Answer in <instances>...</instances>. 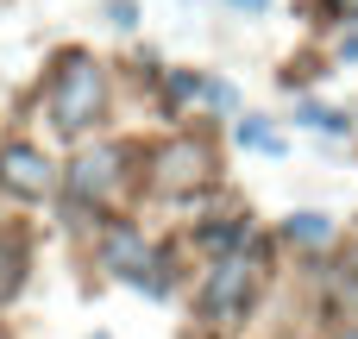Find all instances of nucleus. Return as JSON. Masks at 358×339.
Instances as JSON below:
<instances>
[{"label":"nucleus","mask_w":358,"mask_h":339,"mask_svg":"<svg viewBox=\"0 0 358 339\" xmlns=\"http://www.w3.org/2000/svg\"><path fill=\"white\" fill-rule=\"evenodd\" d=\"M101 101H107L101 69H94L88 57H69V63L57 69V88H50V120H57L63 132H88V120L101 113Z\"/></svg>","instance_id":"obj_1"},{"label":"nucleus","mask_w":358,"mask_h":339,"mask_svg":"<svg viewBox=\"0 0 358 339\" xmlns=\"http://www.w3.org/2000/svg\"><path fill=\"white\" fill-rule=\"evenodd\" d=\"M252 289H258L252 258H220V264L208 271V283H201V315H208L214 327H227V321H239V315H245Z\"/></svg>","instance_id":"obj_2"},{"label":"nucleus","mask_w":358,"mask_h":339,"mask_svg":"<svg viewBox=\"0 0 358 339\" xmlns=\"http://www.w3.org/2000/svg\"><path fill=\"white\" fill-rule=\"evenodd\" d=\"M50 182H57V170H50V157L38 145H6L0 151V189L38 201V195H50Z\"/></svg>","instance_id":"obj_3"},{"label":"nucleus","mask_w":358,"mask_h":339,"mask_svg":"<svg viewBox=\"0 0 358 339\" xmlns=\"http://www.w3.org/2000/svg\"><path fill=\"white\" fill-rule=\"evenodd\" d=\"M113 182H120V151H113V145L82 151V157L69 164V195H76V201H101V195H113Z\"/></svg>","instance_id":"obj_4"},{"label":"nucleus","mask_w":358,"mask_h":339,"mask_svg":"<svg viewBox=\"0 0 358 339\" xmlns=\"http://www.w3.org/2000/svg\"><path fill=\"white\" fill-rule=\"evenodd\" d=\"M195 182H208V151L195 138L164 145L157 151V189H195Z\"/></svg>","instance_id":"obj_5"},{"label":"nucleus","mask_w":358,"mask_h":339,"mask_svg":"<svg viewBox=\"0 0 358 339\" xmlns=\"http://www.w3.org/2000/svg\"><path fill=\"white\" fill-rule=\"evenodd\" d=\"M107 264H113L120 277H132L138 289H145V271H157V264H151V252H145L132 233H113V239H107Z\"/></svg>","instance_id":"obj_6"},{"label":"nucleus","mask_w":358,"mask_h":339,"mask_svg":"<svg viewBox=\"0 0 358 339\" xmlns=\"http://www.w3.org/2000/svg\"><path fill=\"white\" fill-rule=\"evenodd\" d=\"M289 239H296V245H327V239H334V220H327V214H296V220H289Z\"/></svg>","instance_id":"obj_7"},{"label":"nucleus","mask_w":358,"mask_h":339,"mask_svg":"<svg viewBox=\"0 0 358 339\" xmlns=\"http://www.w3.org/2000/svg\"><path fill=\"white\" fill-rule=\"evenodd\" d=\"M19 277H25V252H19L13 239H0V302L19 289Z\"/></svg>","instance_id":"obj_8"},{"label":"nucleus","mask_w":358,"mask_h":339,"mask_svg":"<svg viewBox=\"0 0 358 339\" xmlns=\"http://www.w3.org/2000/svg\"><path fill=\"white\" fill-rule=\"evenodd\" d=\"M239 145H245V151H283V138H277L264 120H239Z\"/></svg>","instance_id":"obj_9"},{"label":"nucleus","mask_w":358,"mask_h":339,"mask_svg":"<svg viewBox=\"0 0 358 339\" xmlns=\"http://www.w3.org/2000/svg\"><path fill=\"white\" fill-rule=\"evenodd\" d=\"M302 126H315V132H346V120H340L334 107H302Z\"/></svg>","instance_id":"obj_10"},{"label":"nucleus","mask_w":358,"mask_h":339,"mask_svg":"<svg viewBox=\"0 0 358 339\" xmlns=\"http://www.w3.org/2000/svg\"><path fill=\"white\" fill-rule=\"evenodd\" d=\"M239 239H245V220H227V226H208V245H220V252H227V245H239Z\"/></svg>","instance_id":"obj_11"},{"label":"nucleus","mask_w":358,"mask_h":339,"mask_svg":"<svg viewBox=\"0 0 358 339\" xmlns=\"http://www.w3.org/2000/svg\"><path fill=\"white\" fill-rule=\"evenodd\" d=\"M233 6H239V13H264L271 0H233Z\"/></svg>","instance_id":"obj_12"},{"label":"nucleus","mask_w":358,"mask_h":339,"mask_svg":"<svg viewBox=\"0 0 358 339\" xmlns=\"http://www.w3.org/2000/svg\"><path fill=\"white\" fill-rule=\"evenodd\" d=\"M340 13H346V19H358V0H340Z\"/></svg>","instance_id":"obj_13"},{"label":"nucleus","mask_w":358,"mask_h":339,"mask_svg":"<svg viewBox=\"0 0 358 339\" xmlns=\"http://www.w3.org/2000/svg\"><path fill=\"white\" fill-rule=\"evenodd\" d=\"M346 57H358V31H352V38H346Z\"/></svg>","instance_id":"obj_14"},{"label":"nucleus","mask_w":358,"mask_h":339,"mask_svg":"<svg viewBox=\"0 0 358 339\" xmlns=\"http://www.w3.org/2000/svg\"><path fill=\"white\" fill-rule=\"evenodd\" d=\"M346 339H358V333H346Z\"/></svg>","instance_id":"obj_15"},{"label":"nucleus","mask_w":358,"mask_h":339,"mask_svg":"<svg viewBox=\"0 0 358 339\" xmlns=\"http://www.w3.org/2000/svg\"><path fill=\"white\" fill-rule=\"evenodd\" d=\"M352 264H358V258H352Z\"/></svg>","instance_id":"obj_16"}]
</instances>
